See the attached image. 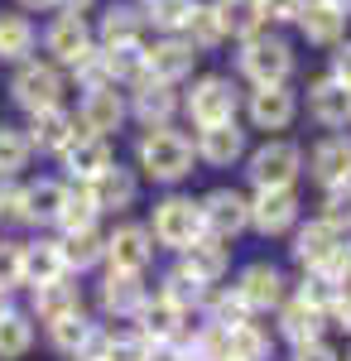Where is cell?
I'll return each instance as SVG.
<instances>
[{
  "label": "cell",
  "instance_id": "obj_1",
  "mask_svg": "<svg viewBox=\"0 0 351 361\" xmlns=\"http://www.w3.org/2000/svg\"><path fill=\"white\" fill-rule=\"evenodd\" d=\"M140 169L159 183H178L192 173V145L188 135L168 130V126H149V135L140 140Z\"/></svg>",
  "mask_w": 351,
  "mask_h": 361
},
{
  "label": "cell",
  "instance_id": "obj_2",
  "mask_svg": "<svg viewBox=\"0 0 351 361\" xmlns=\"http://www.w3.org/2000/svg\"><path fill=\"white\" fill-rule=\"evenodd\" d=\"M241 73L255 87H274V82H284V78L294 73V54H289V44L274 39V34H250L245 49H241Z\"/></svg>",
  "mask_w": 351,
  "mask_h": 361
},
{
  "label": "cell",
  "instance_id": "obj_3",
  "mask_svg": "<svg viewBox=\"0 0 351 361\" xmlns=\"http://www.w3.org/2000/svg\"><path fill=\"white\" fill-rule=\"evenodd\" d=\"M298 169H303V154H298V145H289V140H270V145H260L250 154L255 188H294Z\"/></svg>",
  "mask_w": 351,
  "mask_h": 361
},
{
  "label": "cell",
  "instance_id": "obj_4",
  "mask_svg": "<svg viewBox=\"0 0 351 361\" xmlns=\"http://www.w3.org/2000/svg\"><path fill=\"white\" fill-rule=\"evenodd\" d=\"M197 236H202V212H197V202H188V197H164L159 207H154V241H159V246L183 250V246H192Z\"/></svg>",
  "mask_w": 351,
  "mask_h": 361
},
{
  "label": "cell",
  "instance_id": "obj_5",
  "mask_svg": "<svg viewBox=\"0 0 351 361\" xmlns=\"http://www.w3.org/2000/svg\"><path fill=\"white\" fill-rule=\"evenodd\" d=\"M10 97L25 111H49V106L63 102V78H58V68H49V63H25L15 73V82H10Z\"/></svg>",
  "mask_w": 351,
  "mask_h": 361
},
{
  "label": "cell",
  "instance_id": "obj_6",
  "mask_svg": "<svg viewBox=\"0 0 351 361\" xmlns=\"http://www.w3.org/2000/svg\"><path fill=\"white\" fill-rule=\"evenodd\" d=\"M197 212H202V231H212L216 241H226V236H236L250 226V202L241 193H231V188H216L197 202Z\"/></svg>",
  "mask_w": 351,
  "mask_h": 361
},
{
  "label": "cell",
  "instance_id": "obj_7",
  "mask_svg": "<svg viewBox=\"0 0 351 361\" xmlns=\"http://www.w3.org/2000/svg\"><path fill=\"white\" fill-rule=\"evenodd\" d=\"M188 116L197 126H216V121H236V87L226 78H202L188 97Z\"/></svg>",
  "mask_w": 351,
  "mask_h": 361
},
{
  "label": "cell",
  "instance_id": "obj_8",
  "mask_svg": "<svg viewBox=\"0 0 351 361\" xmlns=\"http://www.w3.org/2000/svg\"><path fill=\"white\" fill-rule=\"evenodd\" d=\"M298 217V197L294 188H260V197L250 202V226L255 231H265V236H279V231H289Z\"/></svg>",
  "mask_w": 351,
  "mask_h": 361
},
{
  "label": "cell",
  "instance_id": "obj_9",
  "mask_svg": "<svg viewBox=\"0 0 351 361\" xmlns=\"http://www.w3.org/2000/svg\"><path fill=\"white\" fill-rule=\"evenodd\" d=\"M192 63H197V49H192L188 39H173V34L144 54V68H149L154 82H178V78H188Z\"/></svg>",
  "mask_w": 351,
  "mask_h": 361
},
{
  "label": "cell",
  "instance_id": "obj_10",
  "mask_svg": "<svg viewBox=\"0 0 351 361\" xmlns=\"http://www.w3.org/2000/svg\"><path fill=\"white\" fill-rule=\"evenodd\" d=\"M337 250H342V231L327 222H313L298 231L294 241V260L298 265H308V270H332V260H337Z\"/></svg>",
  "mask_w": 351,
  "mask_h": 361
},
{
  "label": "cell",
  "instance_id": "obj_11",
  "mask_svg": "<svg viewBox=\"0 0 351 361\" xmlns=\"http://www.w3.org/2000/svg\"><path fill=\"white\" fill-rule=\"evenodd\" d=\"M121 121H125V102H121L116 87H92L82 97V130L106 140L111 130H121Z\"/></svg>",
  "mask_w": 351,
  "mask_h": 361
},
{
  "label": "cell",
  "instance_id": "obj_12",
  "mask_svg": "<svg viewBox=\"0 0 351 361\" xmlns=\"http://www.w3.org/2000/svg\"><path fill=\"white\" fill-rule=\"evenodd\" d=\"M294 111H298V102L284 82L255 87V92H250V121H255L260 130H284V126L294 121Z\"/></svg>",
  "mask_w": 351,
  "mask_h": 361
},
{
  "label": "cell",
  "instance_id": "obj_13",
  "mask_svg": "<svg viewBox=\"0 0 351 361\" xmlns=\"http://www.w3.org/2000/svg\"><path fill=\"white\" fill-rule=\"evenodd\" d=\"M44 44H49V54H54L58 63L73 68V63L92 49V29H87L82 15H58L54 25H49V34H44Z\"/></svg>",
  "mask_w": 351,
  "mask_h": 361
},
{
  "label": "cell",
  "instance_id": "obj_14",
  "mask_svg": "<svg viewBox=\"0 0 351 361\" xmlns=\"http://www.w3.org/2000/svg\"><path fill=\"white\" fill-rule=\"evenodd\" d=\"M63 183H54V178H39V183H29V188H20L15 193V202H10V212L15 217H25V222H54L58 207H63Z\"/></svg>",
  "mask_w": 351,
  "mask_h": 361
},
{
  "label": "cell",
  "instance_id": "obj_15",
  "mask_svg": "<svg viewBox=\"0 0 351 361\" xmlns=\"http://www.w3.org/2000/svg\"><path fill=\"white\" fill-rule=\"evenodd\" d=\"M106 255L116 270H130V275H140L144 265H149V255H154V246H149V231L144 226H116L106 236Z\"/></svg>",
  "mask_w": 351,
  "mask_h": 361
},
{
  "label": "cell",
  "instance_id": "obj_16",
  "mask_svg": "<svg viewBox=\"0 0 351 361\" xmlns=\"http://www.w3.org/2000/svg\"><path fill=\"white\" fill-rule=\"evenodd\" d=\"M245 149V130L236 126V121H216V126H202V140H197V154L207 159V164L226 169L236 164Z\"/></svg>",
  "mask_w": 351,
  "mask_h": 361
},
{
  "label": "cell",
  "instance_id": "obj_17",
  "mask_svg": "<svg viewBox=\"0 0 351 361\" xmlns=\"http://www.w3.org/2000/svg\"><path fill=\"white\" fill-rule=\"evenodd\" d=\"M73 140H78V121L63 111V106L34 111V126H29V145H39V149H54V154H63V149H68Z\"/></svg>",
  "mask_w": 351,
  "mask_h": 361
},
{
  "label": "cell",
  "instance_id": "obj_18",
  "mask_svg": "<svg viewBox=\"0 0 351 361\" xmlns=\"http://www.w3.org/2000/svg\"><path fill=\"white\" fill-rule=\"evenodd\" d=\"M308 111L318 116L323 126H351V87L337 82V78H323L308 92Z\"/></svg>",
  "mask_w": 351,
  "mask_h": 361
},
{
  "label": "cell",
  "instance_id": "obj_19",
  "mask_svg": "<svg viewBox=\"0 0 351 361\" xmlns=\"http://www.w3.org/2000/svg\"><path fill=\"white\" fill-rule=\"evenodd\" d=\"M63 159H68V169H73V178L78 183H92L97 173H106L111 169V149L101 135H78L68 149H63Z\"/></svg>",
  "mask_w": 351,
  "mask_h": 361
},
{
  "label": "cell",
  "instance_id": "obj_20",
  "mask_svg": "<svg viewBox=\"0 0 351 361\" xmlns=\"http://www.w3.org/2000/svg\"><path fill=\"white\" fill-rule=\"evenodd\" d=\"M236 294H241L245 308H274L284 299V275L274 270V265H250L236 284Z\"/></svg>",
  "mask_w": 351,
  "mask_h": 361
},
{
  "label": "cell",
  "instance_id": "obj_21",
  "mask_svg": "<svg viewBox=\"0 0 351 361\" xmlns=\"http://www.w3.org/2000/svg\"><path fill=\"white\" fill-rule=\"evenodd\" d=\"M34 313L44 323H58L68 313H82V299H78V284L68 279H49V284H34Z\"/></svg>",
  "mask_w": 351,
  "mask_h": 361
},
{
  "label": "cell",
  "instance_id": "obj_22",
  "mask_svg": "<svg viewBox=\"0 0 351 361\" xmlns=\"http://www.w3.org/2000/svg\"><path fill=\"white\" fill-rule=\"evenodd\" d=\"M183 270L192 279H202V284H212V279L226 275V246L216 241V236H197L192 246H183Z\"/></svg>",
  "mask_w": 351,
  "mask_h": 361
},
{
  "label": "cell",
  "instance_id": "obj_23",
  "mask_svg": "<svg viewBox=\"0 0 351 361\" xmlns=\"http://www.w3.org/2000/svg\"><path fill=\"white\" fill-rule=\"evenodd\" d=\"M140 29H144V15L130 10V5H111L101 15V44L106 49H140Z\"/></svg>",
  "mask_w": 351,
  "mask_h": 361
},
{
  "label": "cell",
  "instance_id": "obj_24",
  "mask_svg": "<svg viewBox=\"0 0 351 361\" xmlns=\"http://www.w3.org/2000/svg\"><path fill=\"white\" fill-rule=\"evenodd\" d=\"M351 173V140H342V135H332V140H323L318 149H313V178L318 183H342Z\"/></svg>",
  "mask_w": 351,
  "mask_h": 361
},
{
  "label": "cell",
  "instance_id": "obj_25",
  "mask_svg": "<svg viewBox=\"0 0 351 361\" xmlns=\"http://www.w3.org/2000/svg\"><path fill=\"white\" fill-rule=\"evenodd\" d=\"M298 29L308 34V44H337V39H342V29H347V15L327 10L323 0H308V5H303V15H298Z\"/></svg>",
  "mask_w": 351,
  "mask_h": 361
},
{
  "label": "cell",
  "instance_id": "obj_26",
  "mask_svg": "<svg viewBox=\"0 0 351 361\" xmlns=\"http://www.w3.org/2000/svg\"><path fill=\"white\" fill-rule=\"evenodd\" d=\"M212 15L221 34H236V39H250L260 29V0H212Z\"/></svg>",
  "mask_w": 351,
  "mask_h": 361
},
{
  "label": "cell",
  "instance_id": "obj_27",
  "mask_svg": "<svg viewBox=\"0 0 351 361\" xmlns=\"http://www.w3.org/2000/svg\"><path fill=\"white\" fill-rule=\"evenodd\" d=\"M221 342H226V361H265L270 357V337L260 333L255 323L221 328Z\"/></svg>",
  "mask_w": 351,
  "mask_h": 361
},
{
  "label": "cell",
  "instance_id": "obj_28",
  "mask_svg": "<svg viewBox=\"0 0 351 361\" xmlns=\"http://www.w3.org/2000/svg\"><path fill=\"white\" fill-rule=\"evenodd\" d=\"M87 193H92V202H97V212H101V207H125V202L135 197V178H130L125 169L111 164L106 173H97V178L87 183Z\"/></svg>",
  "mask_w": 351,
  "mask_h": 361
},
{
  "label": "cell",
  "instance_id": "obj_29",
  "mask_svg": "<svg viewBox=\"0 0 351 361\" xmlns=\"http://www.w3.org/2000/svg\"><path fill=\"white\" fill-rule=\"evenodd\" d=\"M101 304H106L111 313H140V304H144V284H140V275H130V270H111V279L101 284Z\"/></svg>",
  "mask_w": 351,
  "mask_h": 361
},
{
  "label": "cell",
  "instance_id": "obj_30",
  "mask_svg": "<svg viewBox=\"0 0 351 361\" xmlns=\"http://www.w3.org/2000/svg\"><path fill=\"white\" fill-rule=\"evenodd\" d=\"M25 250V284H49V279H63V250L58 241H34Z\"/></svg>",
  "mask_w": 351,
  "mask_h": 361
},
{
  "label": "cell",
  "instance_id": "obj_31",
  "mask_svg": "<svg viewBox=\"0 0 351 361\" xmlns=\"http://www.w3.org/2000/svg\"><path fill=\"white\" fill-rule=\"evenodd\" d=\"M58 250H63V270H87L106 255V241L87 226V231H68V241H58Z\"/></svg>",
  "mask_w": 351,
  "mask_h": 361
},
{
  "label": "cell",
  "instance_id": "obj_32",
  "mask_svg": "<svg viewBox=\"0 0 351 361\" xmlns=\"http://www.w3.org/2000/svg\"><path fill=\"white\" fill-rule=\"evenodd\" d=\"M140 323H144L140 337H149V342H173V337H178V323H183V308H173L168 299L140 304Z\"/></svg>",
  "mask_w": 351,
  "mask_h": 361
},
{
  "label": "cell",
  "instance_id": "obj_33",
  "mask_svg": "<svg viewBox=\"0 0 351 361\" xmlns=\"http://www.w3.org/2000/svg\"><path fill=\"white\" fill-rule=\"evenodd\" d=\"M168 111H173V92H168V82H140L135 87V116L144 121V126H164L168 121Z\"/></svg>",
  "mask_w": 351,
  "mask_h": 361
},
{
  "label": "cell",
  "instance_id": "obj_34",
  "mask_svg": "<svg viewBox=\"0 0 351 361\" xmlns=\"http://www.w3.org/2000/svg\"><path fill=\"white\" fill-rule=\"evenodd\" d=\"M279 328H284V337H289L294 347H308V342H318V333H323V313L298 299V304L284 308V323H279Z\"/></svg>",
  "mask_w": 351,
  "mask_h": 361
},
{
  "label": "cell",
  "instance_id": "obj_35",
  "mask_svg": "<svg viewBox=\"0 0 351 361\" xmlns=\"http://www.w3.org/2000/svg\"><path fill=\"white\" fill-rule=\"evenodd\" d=\"M54 222H63V231H87V226L97 222V202L87 193V183H78V188L63 193V207H58Z\"/></svg>",
  "mask_w": 351,
  "mask_h": 361
},
{
  "label": "cell",
  "instance_id": "obj_36",
  "mask_svg": "<svg viewBox=\"0 0 351 361\" xmlns=\"http://www.w3.org/2000/svg\"><path fill=\"white\" fill-rule=\"evenodd\" d=\"M34 49V25L25 15H0V58L5 63H20Z\"/></svg>",
  "mask_w": 351,
  "mask_h": 361
},
{
  "label": "cell",
  "instance_id": "obj_37",
  "mask_svg": "<svg viewBox=\"0 0 351 361\" xmlns=\"http://www.w3.org/2000/svg\"><path fill=\"white\" fill-rule=\"evenodd\" d=\"M342 294H347V279L337 275V270H313V275H308V284H303V304L318 308V313H323V308H332Z\"/></svg>",
  "mask_w": 351,
  "mask_h": 361
},
{
  "label": "cell",
  "instance_id": "obj_38",
  "mask_svg": "<svg viewBox=\"0 0 351 361\" xmlns=\"http://www.w3.org/2000/svg\"><path fill=\"white\" fill-rule=\"evenodd\" d=\"M159 299H168L173 308H183V313H188V308H197L202 299H207V284H202V279H192L188 270H178V275H168V284H164Z\"/></svg>",
  "mask_w": 351,
  "mask_h": 361
},
{
  "label": "cell",
  "instance_id": "obj_39",
  "mask_svg": "<svg viewBox=\"0 0 351 361\" xmlns=\"http://www.w3.org/2000/svg\"><path fill=\"white\" fill-rule=\"evenodd\" d=\"M188 44L192 49H216L226 34H221V25H216V15H212V5H192V15H188Z\"/></svg>",
  "mask_w": 351,
  "mask_h": 361
},
{
  "label": "cell",
  "instance_id": "obj_40",
  "mask_svg": "<svg viewBox=\"0 0 351 361\" xmlns=\"http://www.w3.org/2000/svg\"><path fill=\"white\" fill-rule=\"evenodd\" d=\"M29 342H34V328L20 313H0V357H25Z\"/></svg>",
  "mask_w": 351,
  "mask_h": 361
},
{
  "label": "cell",
  "instance_id": "obj_41",
  "mask_svg": "<svg viewBox=\"0 0 351 361\" xmlns=\"http://www.w3.org/2000/svg\"><path fill=\"white\" fill-rule=\"evenodd\" d=\"M192 5H197V0H149V15H144V20L154 29H164V34H178V29L188 25Z\"/></svg>",
  "mask_w": 351,
  "mask_h": 361
},
{
  "label": "cell",
  "instance_id": "obj_42",
  "mask_svg": "<svg viewBox=\"0 0 351 361\" xmlns=\"http://www.w3.org/2000/svg\"><path fill=\"white\" fill-rule=\"evenodd\" d=\"M54 347H58V352H82V347H92V323H87L82 313L58 318V323H54Z\"/></svg>",
  "mask_w": 351,
  "mask_h": 361
},
{
  "label": "cell",
  "instance_id": "obj_43",
  "mask_svg": "<svg viewBox=\"0 0 351 361\" xmlns=\"http://www.w3.org/2000/svg\"><path fill=\"white\" fill-rule=\"evenodd\" d=\"M29 135H20V130H10V126H0V178L5 173H15V169H25L29 159Z\"/></svg>",
  "mask_w": 351,
  "mask_h": 361
},
{
  "label": "cell",
  "instance_id": "obj_44",
  "mask_svg": "<svg viewBox=\"0 0 351 361\" xmlns=\"http://www.w3.org/2000/svg\"><path fill=\"white\" fill-rule=\"evenodd\" d=\"M15 284H25V250L10 246V241H0V289L10 294Z\"/></svg>",
  "mask_w": 351,
  "mask_h": 361
},
{
  "label": "cell",
  "instance_id": "obj_45",
  "mask_svg": "<svg viewBox=\"0 0 351 361\" xmlns=\"http://www.w3.org/2000/svg\"><path fill=\"white\" fill-rule=\"evenodd\" d=\"M327 226H351V188L347 183H332V193H327V212H323Z\"/></svg>",
  "mask_w": 351,
  "mask_h": 361
},
{
  "label": "cell",
  "instance_id": "obj_46",
  "mask_svg": "<svg viewBox=\"0 0 351 361\" xmlns=\"http://www.w3.org/2000/svg\"><path fill=\"white\" fill-rule=\"evenodd\" d=\"M144 347H149V337H116L97 361H144Z\"/></svg>",
  "mask_w": 351,
  "mask_h": 361
},
{
  "label": "cell",
  "instance_id": "obj_47",
  "mask_svg": "<svg viewBox=\"0 0 351 361\" xmlns=\"http://www.w3.org/2000/svg\"><path fill=\"white\" fill-rule=\"evenodd\" d=\"M245 313H250V308L241 304V294L216 299V304H212V328H236V323H245Z\"/></svg>",
  "mask_w": 351,
  "mask_h": 361
},
{
  "label": "cell",
  "instance_id": "obj_48",
  "mask_svg": "<svg viewBox=\"0 0 351 361\" xmlns=\"http://www.w3.org/2000/svg\"><path fill=\"white\" fill-rule=\"evenodd\" d=\"M308 0H260V20H274V25H289L303 15Z\"/></svg>",
  "mask_w": 351,
  "mask_h": 361
},
{
  "label": "cell",
  "instance_id": "obj_49",
  "mask_svg": "<svg viewBox=\"0 0 351 361\" xmlns=\"http://www.w3.org/2000/svg\"><path fill=\"white\" fill-rule=\"evenodd\" d=\"M144 361H188V357H183L178 342H149L144 347Z\"/></svg>",
  "mask_w": 351,
  "mask_h": 361
},
{
  "label": "cell",
  "instance_id": "obj_50",
  "mask_svg": "<svg viewBox=\"0 0 351 361\" xmlns=\"http://www.w3.org/2000/svg\"><path fill=\"white\" fill-rule=\"evenodd\" d=\"M332 78L351 87V44H337V54H332Z\"/></svg>",
  "mask_w": 351,
  "mask_h": 361
},
{
  "label": "cell",
  "instance_id": "obj_51",
  "mask_svg": "<svg viewBox=\"0 0 351 361\" xmlns=\"http://www.w3.org/2000/svg\"><path fill=\"white\" fill-rule=\"evenodd\" d=\"M294 361H337V352H332V347H323V342H308V347H298Z\"/></svg>",
  "mask_w": 351,
  "mask_h": 361
},
{
  "label": "cell",
  "instance_id": "obj_52",
  "mask_svg": "<svg viewBox=\"0 0 351 361\" xmlns=\"http://www.w3.org/2000/svg\"><path fill=\"white\" fill-rule=\"evenodd\" d=\"M332 313H337V328H347V333H351V289L332 304Z\"/></svg>",
  "mask_w": 351,
  "mask_h": 361
},
{
  "label": "cell",
  "instance_id": "obj_53",
  "mask_svg": "<svg viewBox=\"0 0 351 361\" xmlns=\"http://www.w3.org/2000/svg\"><path fill=\"white\" fill-rule=\"evenodd\" d=\"M332 270L342 279H351V241H342V250H337V260H332Z\"/></svg>",
  "mask_w": 351,
  "mask_h": 361
},
{
  "label": "cell",
  "instance_id": "obj_54",
  "mask_svg": "<svg viewBox=\"0 0 351 361\" xmlns=\"http://www.w3.org/2000/svg\"><path fill=\"white\" fill-rule=\"evenodd\" d=\"M58 5H68V15H82V10H92L97 0H58Z\"/></svg>",
  "mask_w": 351,
  "mask_h": 361
},
{
  "label": "cell",
  "instance_id": "obj_55",
  "mask_svg": "<svg viewBox=\"0 0 351 361\" xmlns=\"http://www.w3.org/2000/svg\"><path fill=\"white\" fill-rule=\"evenodd\" d=\"M323 5H327V10H337V15H347V20H351V0H323Z\"/></svg>",
  "mask_w": 351,
  "mask_h": 361
},
{
  "label": "cell",
  "instance_id": "obj_56",
  "mask_svg": "<svg viewBox=\"0 0 351 361\" xmlns=\"http://www.w3.org/2000/svg\"><path fill=\"white\" fill-rule=\"evenodd\" d=\"M25 10H49V5H58V0H20Z\"/></svg>",
  "mask_w": 351,
  "mask_h": 361
},
{
  "label": "cell",
  "instance_id": "obj_57",
  "mask_svg": "<svg viewBox=\"0 0 351 361\" xmlns=\"http://www.w3.org/2000/svg\"><path fill=\"white\" fill-rule=\"evenodd\" d=\"M0 313H10V308H5V289H0Z\"/></svg>",
  "mask_w": 351,
  "mask_h": 361
}]
</instances>
